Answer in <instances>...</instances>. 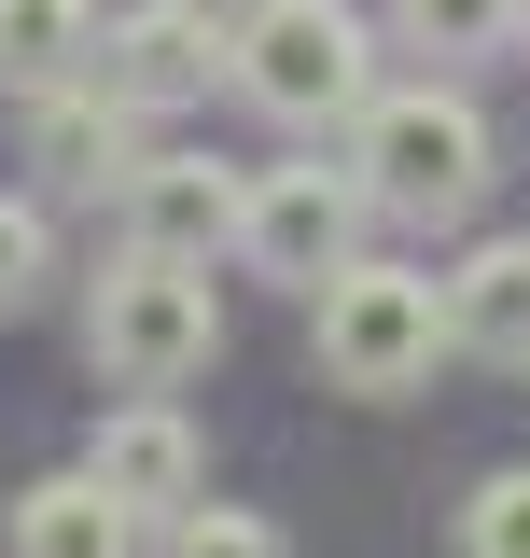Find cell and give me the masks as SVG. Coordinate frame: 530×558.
I'll list each match as a JSON object with an SVG mask.
<instances>
[{"label":"cell","mask_w":530,"mask_h":558,"mask_svg":"<svg viewBox=\"0 0 530 558\" xmlns=\"http://www.w3.org/2000/svg\"><path fill=\"white\" fill-rule=\"evenodd\" d=\"M308 349H322V391H349V405H405V391H433V363L461 349V322H447V279L433 266H335L322 293H308Z\"/></svg>","instance_id":"1"},{"label":"cell","mask_w":530,"mask_h":558,"mask_svg":"<svg viewBox=\"0 0 530 558\" xmlns=\"http://www.w3.org/2000/svg\"><path fill=\"white\" fill-rule=\"evenodd\" d=\"M349 168H363L377 223H474V196H489V112L461 84H377L363 126H349Z\"/></svg>","instance_id":"2"},{"label":"cell","mask_w":530,"mask_h":558,"mask_svg":"<svg viewBox=\"0 0 530 558\" xmlns=\"http://www.w3.org/2000/svg\"><path fill=\"white\" fill-rule=\"evenodd\" d=\"M209 349H224V293H209V266L127 238V252L98 266V293H84V363H98L112 391H182V377H209Z\"/></svg>","instance_id":"3"},{"label":"cell","mask_w":530,"mask_h":558,"mask_svg":"<svg viewBox=\"0 0 530 558\" xmlns=\"http://www.w3.org/2000/svg\"><path fill=\"white\" fill-rule=\"evenodd\" d=\"M238 98H252L265 126H293V140L363 126V98H377V28H363L349 0H252V14H238Z\"/></svg>","instance_id":"4"},{"label":"cell","mask_w":530,"mask_h":558,"mask_svg":"<svg viewBox=\"0 0 530 558\" xmlns=\"http://www.w3.org/2000/svg\"><path fill=\"white\" fill-rule=\"evenodd\" d=\"M363 223H377V196H363V168H252V209H238V266L279 279V293H322L335 266H363Z\"/></svg>","instance_id":"5"},{"label":"cell","mask_w":530,"mask_h":558,"mask_svg":"<svg viewBox=\"0 0 530 558\" xmlns=\"http://www.w3.org/2000/svg\"><path fill=\"white\" fill-rule=\"evenodd\" d=\"M140 154H154V112H140L112 70H84V84H43V98H28V168H43V196H127Z\"/></svg>","instance_id":"6"},{"label":"cell","mask_w":530,"mask_h":558,"mask_svg":"<svg viewBox=\"0 0 530 558\" xmlns=\"http://www.w3.org/2000/svg\"><path fill=\"white\" fill-rule=\"evenodd\" d=\"M98 70L127 84L140 112H196L209 84H238V14H209V0H127Z\"/></svg>","instance_id":"7"},{"label":"cell","mask_w":530,"mask_h":558,"mask_svg":"<svg viewBox=\"0 0 530 558\" xmlns=\"http://www.w3.org/2000/svg\"><path fill=\"white\" fill-rule=\"evenodd\" d=\"M84 475L112 488L140 531H168V517H196V502H209V447H196V418L168 405V391H127V405L84 433Z\"/></svg>","instance_id":"8"},{"label":"cell","mask_w":530,"mask_h":558,"mask_svg":"<svg viewBox=\"0 0 530 558\" xmlns=\"http://www.w3.org/2000/svg\"><path fill=\"white\" fill-rule=\"evenodd\" d=\"M127 238L140 252H182V266H224V252H238V209H252V182H238V168H209V154H182V140H154V154H140L127 168Z\"/></svg>","instance_id":"9"},{"label":"cell","mask_w":530,"mask_h":558,"mask_svg":"<svg viewBox=\"0 0 530 558\" xmlns=\"http://www.w3.org/2000/svg\"><path fill=\"white\" fill-rule=\"evenodd\" d=\"M0 558H140V517L84 475V461H70V475H28V488H14Z\"/></svg>","instance_id":"10"},{"label":"cell","mask_w":530,"mask_h":558,"mask_svg":"<svg viewBox=\"0 0 530 558\" xmlns=\"http://www.w3.org/2000/svg\"><path fill=\"white\" fill-rule=\"evenodd\" d=\"M447 322L474 363H530V238H474L447 266Z\"/></svg>","instance_id":"11"},{"label":"cell","mask_w":530,"mask_h":558,"mask_svg":"<svg viewBox=\"0 0 530 558\" xmlns=\"http://www.w3.org/2000/svg\"><path fill=\"white\" fill-rule=\"evenodd\" d=\"M98 43H112V14H98V0H0V84H14V98L84 84Z\"/></svg>","instance_id":"12"},{"label":"cell","mask_w":530,"mask_h":558,"mask_svg":"<svg viewBox=\"0 0 530 558\" xmlns=\"http://www.w3.org/2000/svg\"><path fill=\"white\" fill-rule=\"evenodd\" d=\"M517 28H530V0H392V43L405 57H447V70L503 57Z\"/></svg>","instance_id":"13"},{"label":"cell","mask_w":530,"mask_h":558,"mask_svg":"<svg viewBox=\"0 0 530 558\" xmlns=\"http://www.w3.org/2000/svg\"><path fill=\"white\" fill-rule=\"evenodd\" d=\"M461 558H530V461H503V475L461 488V531H447Z\"/></svg>","instance_id":"14"},{"label":"cell","mask_w":530,"mask_h":558,"mask_svg":"<svg viewBox=\"0 0 530 558\" xmlns=\"http://www.w3.org/2000/svg\"><path fill=\"white\" fill-rule=\"evenodd\" d=\"M168 558H293V545H279V517H252V502H196V517H168Z\"/></svg>","instance_id":"15"},{"label":"cell","mask_w":530,"mask_h":558,"mask_svg":"<svg viewBox=\"0 0 530 558\" xmlns=\"http://www.w3.org/2000/svg\"><path fill=\"white\" fill-rule=\"evenodd\" d=\"M43 279H57V223H43V196H0V322H14Z\"/></svg>","instance_id":"16"},{"label":"cell","mask_w":530,"mask_h":558,"mask_svg":"<svg viewBox=\"0 0 530 558\" xmlns=\"http://www.w3.org/2000/svg\"><path fill=\"white\" fill-rule=\"evenodd\" d=\"M517 377H530V363H517Z\"/></svg>","instance_id":"17"}]
</instances>
